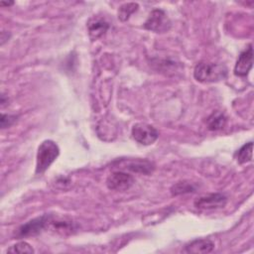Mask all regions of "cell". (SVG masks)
Here are the masks:
<instances>
[{
  "instance_id": "5b68a950",
  "label": "cell",
  "mask_w": 254,
  "mask_h": 254,
  "mask_svg": "<svg viewBox=\"0 0 254 254\" xmlns=\"http://www.w3.org/2000/svg\"><path fill=\"white\" fill-rule=\"evenodd\" d=\"M51 218H52L51 215L45 214L28 221L19 227L17 235L19 237H28V236L37 235L48 226Z\"/></svg>"
},
{
  "instance_id": "9a60e30c",
  "label": "cell",
  "mask_w": 254,
  "mask_h": 254,
  "mask_svg": "<svg viewBox=\"0 0 254 254\" xmlns=\"http://www.w3.org/2000/svg\"><path fill=\"white\" fill-rule=\"evenodd\" d=\"M138 10L137 3H125L119 7L118 10V18L121 21H127L129 17Z\"/></svg>"
},
{
  "instance_id": "e0dca14e",
  "label": "cell",
  "mask_w": 254,
  "mask_h": 254,
  "mask_svg": "<svg viewBox=\"0 0 254 254\" xmlns=\"http://www.w3.org/2000/svg\"><path fill=\"white\" fill-rule=\"evenodd\" d=\"M17 121V116L16 115H10V114H2L1 119H0V125L1 128H6L10 127Z\"/></svg>"
},
{
  "instance_id": "ac0fdd59",
  "label": "cell",
  "mask_w": 254,
  "mask_h": 254,
  "mask_svg": "<svg viewBox=\"0 0 254 254\" xmlns=\"http://www.w3.org/2000/svg\"><path fill=\"white\" fill-rule=\"evenodd\" d=\"M2 6H4V5H6V6H9V5H12L13 4V2H1L0 3Z\"/></svg>"
},
{
  "instance_id": "277c9868",
  "label": "cell",
  "mask_w": 254,
  "mask_h": 254,
  "mask_svg": "<svg viewBox=\"0 0 254 254\" xmlns=\"http://www.w3.org/2000/svg\"><path fill=\"white\" fill-rule=\"evenodd\" d=\"M144 28L155 33H165L170 30L171 21L165 11L161 9H154L146 20Z\"/></svg>"
},
{
  "instance_id": "7a4b0ae2",
  "label": "cell",
  "mask_w": 254,
  "mask_h": 254,
  "mask_svg": "<svg viewBox=\"0 0 254 254\" xmlns=\"http://www.w3.org/2000/svg\"><path fill=\"white\" fill-rule=\"evenodd\" d=\"M60 154L59 146L52 140H45L41 143L37 152L36 174H44L54 163Z\"/></svg>"
},
{
  "instance_id": "30bf717a",
  "label": "cell",
  "mask_w": 254,
  "mask_h": 254,
  "mask_svg": "<svg viewBox=\"0 0 254 254\" xmlns=\"http://www.w3.org/2000/svg\"><path fill=\"white\" fill-rule=\"evenodd\" d=\"M214 243L209 239H195L186 245V252L193 254H205L213 250Z\"/></svg>"
},
{
  "instance_id": "8992f818",
  "label": "cell",
  "mask_w": 254,
  "mask_h": 254,
  "mask_svg": "<svg viewBox=\"0 0 254 254\" xmlns=\"http://www.w3.org/2000/svg\"><path fill=\"white\" fill-rule=\"evenodd\" d=\"M134 182V178L131 175L125 172L117 171L113 172L107 177L106 186L111 190L122 191L129 190L133 186Z\"/></svg>"
},
{
  "instance_id": "9c48e42d",
  "label": "cell",
  "mask_w": 254,
  "mask_h": 254,
  "mask_svg": "<svg viewBox=\"0 0 254 254\" xmlns=\"http://www.w3.org/2000/svg\"><path fill=\"white\" fill-rule=\"evenodd\" d=\"M108 28H109L108 23L104 19L97 16L92 17L87 23L88 34L91 40H96L101 36H103L108 30Z\"/></svg>"
},
{
  "instance_id": "7c38bea8",
  "label": "cell",
  "mask_w": 254,
  "mask_h": 254,
  "mask_svg": "<svg viewBox=\"0 0 254 254\" xmlns=\"http://www.w3.org/2000/svg\"><path fill=\"white\" fill-rule=\"evenodd\" d=\"M225 123H226V117L224 113L220 111L213 112L206 120L207 128L211 131H216L223 128Z\"/></svg>"
},
{
  "instance_id": "5bb4252c",
  "label": "cell",
  "mask_w": 254,
  "mask_h": 254,
  "mask_svg": "<svg viewBox=\"0 0 254 254\" xmlns=\"http://www.w3.org/2000/svg\"><path fill=\"white\" fill-rule=\"evenodd\" d=\"M196 189V186L193 183L190 182H179L176 185H174L171 189V192L173 195H179L184 194L188 192H192Z\"/></svg>"
},
{
  "instance_id": "ba28073f",
  "label": "cell",
  "mask_w": 254,
  "mask_h": 254,
  "mask_svg": "<svg viewBox=\"0 0 254 254\" xmlns=\"http://www.w3.org/2000/svg\"><path fill=\"white\" fill-rule=\"evenodd\" d=\"M253 64V48L251 45L243 51L234 66V73L238 76H246L250 71Z\"/></svg>"
},
{
  "instance_id": "4fadbf2b",
  "label": "cell",
  "mask_w": 254,
  "mask_h": 254,
  "mask_svg": "<svg viewBox=\"0 0 254 254\" xmlns=\"http://www.w3.org/2000/svg\"><path fill=\"white\" fill-rule=\"evenodd\" d=\"M252 150H253V143L249 142L244 144L240 149H238L234 155L236 161L239 164H245L252 160Z\"/></svg>"
},
{
  "instance_id": "2e32d148",
  "label": "cell",
  "mask_w": 254,
  "mask_h": 254,
  "mask_svg": "<svg viewBox=\"0 0 254 254\" xmlns=\"http://www.w3.org/2000/svg\"><path fill=\"white\" fill-rule=\"evenodd\" d=\"M7 252H11V253H34V249L26 241H20V242L14 244L13 246H11L7 250Z\"/></svg>"
},
{
  "instance_id": "3957f363",
  "label": "cell",
  "mask_w": 254,
  "mask_h": 254,
  "mask_svg": "<svg viewBox=\"0 0 254 254\" xmlns=\"http://www.w3.org/2000/svg\"><path fill=\"white\" fill-rule=\"evenodd\" d=\"M131 133L136 142L146 146L153 144L159 137V132L154 126L142 122L134 124Z\"/></svg>"
},
{
  "instance_id": "52a82bcc",
  "label": "cell",
  "mask_w": 254,
  "mask_h": 254,
  "mask_svg": "<svg viewBox=\"0 0 254 254\" xmlns=\"http://www.w3.org/2000/svg\"><path fill=\"white\" fill-rule=\"evenodd\" d=\"M227 202V196L223 193L215 192L202 195L195 199L194 206L201 210H210L223 207Z\"/></svg>"
},
{
  "instance_id": "6da1fadb",
  "label": "cell",
  "mask_w": 254,
  "mask_h": 254,
  "mask_svg": "<svg viewBox=\"0 0 254 254\" xmlns=\"http://www.w3.org/2000/svg\"><path fill=\"white\" fill-rule=\"evenodd\" d=\"M226 74L227 69L224 65L208 62L198 63L193 70L194 78L200 82L218 81L225 78Z\"/></svg>"
},
{
  "instance_id": "8fae6325",
  "label": "cell",
  "mask_w": 254,
  "mask_h": 254,
  "mask_svg": "<svg viewBox=\"0 0 254 254\" xmlns=\"http://www.w3.org/2000/svg\"><path fill=\"white\" fill-rule=\"evenodd\" d=\"M124 168L134 172V173H139V174H144V175H149L154 171V165L148 160H143V159H135L128 161L126 165H124Z\"/></svg>"
}]
</instances>
